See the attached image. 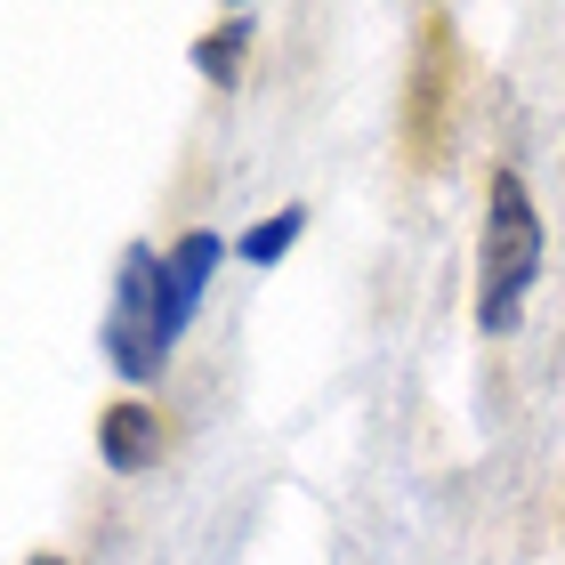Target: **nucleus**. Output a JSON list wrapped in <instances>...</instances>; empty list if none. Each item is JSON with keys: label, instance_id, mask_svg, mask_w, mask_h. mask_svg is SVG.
<instances>
[{"label": "nucleus", "instance_id": "obj_1", "mask_svg": "<svg viewBox=\"0 0 565 565\" xmlns=\"http://www.w3.org/2000/svg\"><path fill=\"white\" fill-rule=\"evenodd\" d=\"M542 275V211H533L525 178L501 170L493 194H484V267H477V323L509 331L525 316V291Z\"/></svg>", "mask_w": 565, "mask_h": 565}, {"label": "nucleus", "instance_id": "obj_2", "mask_svg": "<svg viewBox=\"0 0 565 565\" xmlns=\"http://www.w3.org/2000/svg\"><path fill=\"white\" fill-rule=\"evenodd\" d=\"M452 97H460V57H452V17L428 9L420 17V49H413V89H404V162L436 170L452 146Z\"/></svg>", "mask_w": 565, "mask_h": 565}, {"label": "nucleus", "instance_id": "obj_3", "mask_svg": "<svg viewBox=\"0 0 565 565\" xmlns=\"http://www.w3.org/2000/svg\"><path fill=\"white\" fill-rule=\"evenodd\" d=\"M106 348H114L121 380H153V372H162V355L178 348L170 340V316H162V259H153V250H130V259H121Z\"/></svg>", "mask_w": 565, "mask_h": 565}, {"label": "nucleus", "instance_id": "obj_4", "mask_svg": "<svg viewBox=\"0 0 565 565\" xmlns=\"http://www.w3.org/2000/svg\"><path fill=\"white\" fill-rule=\"evenodd\" d=\"M162 445H170V420L153 413L146 396H121V404L97 413V452H106V469H153Z\"/></svg>", "mask_w": 565, "mask_h": 565}, {"label": "nucleus", "instance_id": "obj_5", "mask_svg": "<svg viewBox=\"0 0 565 565\" xmlns=\"http://www.w3.org/2000/svg\"><path fill=\"white\" fill-rule=\"evenodd\" d=\"M218 259H226V243L202 235V226L162 259V316H170V340L194 323V307H202V291H211V267H218Z\"/></svg>", "mask_w": 565, "mask_h": 565}, {"label": "nucleus", "instance_id": "obj_6", "mask_svg": "<svg viewBox=\"0 0 565 565\" xmlns=\"http://www.w3.org/2000/svg\"><path fill=\"white\" fill-rule=\"evenodd\" d=\"M243 49H250V17H226L218 33H202V41H194L202 82H211V89H235V82H243Z\"/></svg>", "mask_w": 565, "mask_h": 565}, {"label": "nucleus", "instance_id": "obj_7", "mask_svg": "<svg viewBox=\"0 0 565 565\" xmlns=\"http://www.w3.org/2000/svg\"><path fill=\"white\" fill-rule=\"evenodd\" d=\"M299 226H307V211H299V202H291V211H275V218H259V226L243 235V259H250V267H275L282 250L299 243Z\"/></svg>", "mask_w": 565, "mask_h": 565}, {"label": "nucleus", "instance_id": "obj_8", "mask_svg": "<svg viewBox=\"0 0 565 565\" xmlns=\"http://www.w3.org/2000/svg\"><path fill=\"white\" fill-rule=\"evenodd\" d=\"M24 565H65V557H24Z\"/></svg>", "mask_w": 565, "mask_h": 565}]
</instances>
